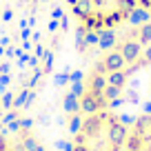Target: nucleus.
<instances>
[{"instance_id":"nucleus-1","label":"nucleus","mask_w":151,"mask_h":151,"mask_svg":"<svg viewBox=\"0 0 151 151\" xmlns=\"http://www.w3.org/2000/svg\"><path fill=\"white\" fill-rule=\"evenodd\" d=\"M127 122L107 109L91 111L73 131L69 151H124Z\"/></svg>"},{"instance_id":"nucleus-2","label":"nucleus","mask_w":151,"mask_h":151,"mask_svg":"<svg viewBox=\"0 0 151 151\" xmlns=\"http://www.w3.org/2000/svg\"><path fill=\"white\" fill-rule=\"evenodd\" d=\"M71 16L89 31H107L127 22L136 0H67Z\"/></svg>"},{"instance_id":"nucleus-3","label":"nucleus","mask_w":151,"mask_h":151,"mask_svg":"<svg viewBox=\"0 0 151 151\" xmlns=\"http://www.w3.org/2000/svg\"><path fill=\"white\" fill-rule=\"evenodd\" d=\"M124 151H151V111L131 120L127 127Z\"/></svg>"},{"instance_id":"nucleus-4","label":"nucleus","mask_w":151,"mask_h":151,"mask_svg":"<svg viewBox=\"0 0 151 151\" xmlns=\"http://www.w3.org/2000/svg\"><path fill=\"white\" fill-rule=\"evenodd\" d=\"M0 151H14V145L9 142V138L5 133H0Z\"/></svg>"},{"instance_id":"nucleus-5","label":"nucleus","mask_w":151,"mask_h":151,"mask_svg":"<svg viewBox=\"0 0 151 151\" xmlns=\"http://www.w3.org/2000/svg\"><path fill=\"white\" fill-rule=\"evenodd\" d=\"M136 5H138V7H142L147 14H151V0H136Z\"/></svg>"}]
</instances>
